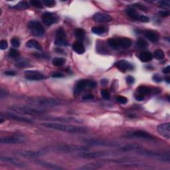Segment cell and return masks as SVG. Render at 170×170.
<instances>
[{
    "label": "cell",
    "mask_w": 170,
    "mask_h": 170,
    "mask_svg": "<svg viewBox=\"0 0 170 170\" xmlns=\"http://www.w3.org/2000/svg\"><path fill=\"white\" fill-rule=\"evenodd\" d=\"M41 126H44L49 129H52L55 130H59L61 132H65L70 134H86L89 132V130L85 127L75 126V125H68L64 124L61 123H55V122H45L41 124Z\"/></svg>",
    "instance_id": "6da1fadb"
},
{
    "label": "cell",
    "mask_w": 170,
    "mask_h": 170,
    "mask_svg": "<svg viewBox=\"0 0 170 170\" xmlns=\"http://www.w3.org/2000/svg\"><path fill=\"white\" fill-rule=\"evenodd\" d=\"M9 110L17 114H22L32 116L41 115V114H45L46 112L43 109H40L32 107H27V106L24 105H12L9 107Z\"/></svg>",
    "instance_id": "7a4b0ae2"
},
{
    "label": "cell",
    "mask_w": 170,
    "mask_h": 170,
    "mask_svg": "<svg viewBox=\"0 0 170 170\" xmlns=\"http://www.w3.org/2000/svg\"><path fill=\"white\" fill-rule=\"evenodd\" d=\"M136 152L141 155H144V156H146V157L152 158L158 161H160V162H169L170 161V156L169 154H162V153L156 152V151L146 150L142 148L139 150L136 151Z\"/></svg>",
    "instance_id": "3957f363"
},
{
    "label": "cell",
    "mask_w": 170,
    "mask_h": 170,
    "mask_svg": "<svg viewBox=\"0 0 170 170\" xmlns=\"http://www.w3.org/2000/svg\"><path fill=\"white\" fill-rule=\"evenodd\" d=\"M29 102L31 104L39 107H55L60 104V102L56 99L44 97L32 98L29 99Z\"/></svg>",
    "instance_id": "277c9868"
},
{
    "label": "cell",
    "mask_w": 170,
    "mask_h": 170,
    "mask_svg": "<svg viewBox=\"0 0 170 170\" xmlns=\"http://www.w3.org/2000/svg\"><path fill=\"white\" fill-rule=\"evenodd\" d=\"M84 143L91 146L107 147V148H119L120 144L116 142L98 138H86L83 140Z\"/></svg>",
    "instance_id": "5b68a950"
},
{
    "label": "cell",
    "mask_w": 170,
    "mask_h": 170,
    "mask_svg": "<svg viewBox=\"0 0 170 170\" xmlns=\"http://www.w3.org/2000/svg\"><path fill=\"white\" fill-rule=\"evenodd\" d=\"M126 139H140L144 140H154L155 137L150 133L142 130H134L126 132L122 136Z\"/></svg>",
    "instance_id": "8992f818"
},
{
    "label": "cell",
    "mask_w": 170,
    "mask_h": 170,
    "mask_svg": "<svg viewBox=\"0 0 170 170\" xmlns=\"http://www.w3.org/2000/svg\"><path fill=\"white\" fill-rule=\"evenodd\" d=\"M107 43L110 47L114 49H117L119 48L126 49L131 46L132 41L129 38L126 37L111 38L108 40Z\"/></svg>",
    "instance_id": "52a82bcc"
},
{
    "label": "cell",
    "mask_w": 170,
    "mask_h": 170,
    "mask_svg": "<svg viewBox=\"0 0 170 170\" xmlns=\"http://www.w3.org/2000/svg\"><path fill=\"white\" fill-rule=\"evenodd\" d=\"M113 152L111 151H81V152L77 153V155L80 158H85V159H95L106 157V156L112 155H113Z\"/></svg>",
    "instance_id": "ba28073f"
},
{
    "label": "cell",
    "mask_w": 170,
    "mask_h": 170,
    "mask_svg": "<svg viewBox=\"0 0 170 170\" xmlns=\"http://www.w3.org/2000/svg\"><path fill=\"white\" fill-rule=\"evenodd\" d=\"M26 140V137L23 135L7 136L1 137L0 143L2 144H19L24 143Z\"/></svg>",
    "instance_id": "9c48e42d"
},
{
    "label": "cell",
    "mask_w": 170,
    "mask_h": 170,
    "mask_svg": "<svg viewBox=\"0 0 170 170\" xmlns=\"http://www.w3.org/2000/svg\"><path fill=\"white\" fill-rule=\"evenodd\" d=\"M45 151L42 150H19L13 151V154L21 156L24 158H37L39 156L44 155Z\"/></svg>",
    "instance_id": "30bf717a"
},
{
    "label": "cell",
    "mask_w": 170,
    "mask_h": 170,
    "mask_svg": "<svg viewBox=\"0 0 170 170\" xmlns=\"http://www.w3.org/2000/svg\"><path fill=\"white\" fill-rule=\"evenodd\" d=\"M29 29L31 33L37 37H42L45 34V29L40 22L31 21L28 24Z\"/></svg>",
    "instance_id": "8fae6325"
},
{
    "label": "cell",
    "mask_w": 170,
    "mask_h": 170,
    "mask_svg": "<svg viewBox=\"0 0 170 170\" xmlns=\"http://www.w3.org/2000/svg\"><path fill=\"white\" fill-rule=\"evenodd\" d=\"M97 86L96 82L93 80H81L77 82L75 87V92L76 93H79L85 89L90 88L94 89Z\"/></svg>",
    "instance_id": "7c38bea8"
},
{
    "label": "cell",
    "mask_w": 170,
    "mask_h": 170,
    "mask_svg": "<svg viewBox=\"0 0 170 170\" xmlns=\"http://www.w3.org/2000/svg\"><path fill=\"white\" fill-rule=\"evenodd\" d=\"M59 151H63V152L71 153V152H81V151H89V150L85 148L84 146H73V145H63L59 146L57 148Z\"/></svg>",
    "instance_id": "4fadbf2b"
},
{
    "label": "cell",
    "mask_w": 170,
    "mask_h": 170,
    "mask_svg": "<svg viewBox=\"0 0 170 170\" xmlns=\"http://www.w3.org/2000/svg\"><path fill=\"white\" fill-rule=\"evenodd\" d=\"M126 14L129 16L131 19L136 20V21H140L141 22L144 23H148L150 21L149 18L143 15H140V13H137L134 9L132 7H128L126 10Z\"/></svg>",
    "instance_id": "5bb4252c"
},
{
    "label": "cell",
    "mask_w": 170,
    "mask_h": 170,
    "mask_svg": "<svg viewBox=\"0 0 170 170\" xmlns=\"http://www.w3.org/2000/svg\"><path fill=\"white\" fill-rule=\"evenodd\" d=\"M42 120L53 122H75V123H82V120L75 117H66V116H53L43 118Z\"/></svg>",
    "instance_id": "9a60e30c"
},
{
    "label": "cell",
    "mask_w": 170,
    "mask_h": 170,
    "mask_svg": "<svg viewBox=\"0 0 170 170\" xmlns=\"http://www.w3.org/2000/svg\"><path fill=\"white\" fill-rule=\"evenodd\" d=\"M54 43L57 46H67L68 45L66 33L63 28H59L57 30Z\"/></svg>",
    "instance_id": "2e32d148"
},
{
    "label": "cell",
    "mask_w": 170,
    "mask_h": 170,
    "mask_svg": "<svg viewBox=\"0 0 170 170\" xmlns=\"http://www.w3.org/2000/svg\"><path fill=\"white\" fill-rule=\"evenodd\" d=\"M25 78L29 81H41L46 78L43 73L37 71H26L25 72Z\"/></svg>",
    "instance_id": "e0dca14e"
},
{
    "label": "cell",
    "mask_w": 170,
    "mask_h": 170,
    "mask_svg": "<svg viewBox=\"0 0 170 170\" xmlns=\"http://www.w3.org/2000/svg\"><path fill=\"white\" fill-rule=\"evenodd\" d=\"M0 161L2 162H5L9 164H11L13 166L19 167V168H24L26 167L27 165L22 161L18 159L12 157H7V156H1L0 158Z\"/></svg>",
    "instance_id": "ac0fdd59"
},
{
    "label": "cell",
    "mask_w": 170,
    "mask_h": 170,
    "mask_svg": "<svg viewBox=\"0 0 170 170\" xmlns=\"http://www.w3.org/2000/svg\"><path fill=\"white\" fill-rule=\"evenodd\" d=\"M157 131L165 138L168 140L170 138V124L169 122L160 124L157 126Z\"/></svg>",
    "instance_id": "d6986e66"
},
{
    "label": "cell",
    "mask_w": 170,
    "mask_h": 170,
    "mask_svg": "<svg viewBox=\"0 0 170 170\" xmlns=\"http://www.w3.org/2000/svg\"><path fill=\"white\" fill-rule=\"evenodd\" d=\"M42 20L46 25L50 26L58 21V17L54 13L45 12L42 15Z\"/></svg>",
    "instance_id": "ffe728a7"
},
{
    "label": "cell",
    "mask_w": 170,
    "mask_h": 170,
    "mask_svg": "<svg viewBox=\"0 0 170 170\" xmlns=\"http://www.w3.org/2000/svg\"><path fill=\"white\" fill-rule=\"evenodd\" d=\"M4 116L8 118H11V119H12V120L17 121V122H24V123H27V124H33V121L28 118L21 116L20 115H17V114H15L14 113H12L10 112L5 113L4 114Z\"/></svg>",
    "instance_id": "44dd1931"
},
{
    "label": "cell",
    "mask_w": 170,
    "mask_h": 170,
    "mask_svg": "<svg viewBox=\"0 0 170 170\" xmlns=\"http://www.w3.org/2000/svg\"><path fill=\"white\" fill-rule=\"evenodd\" d=\"M159 92V90L158 89H154V88H151V87L146 86H140L137 89V94L142 96H144V95L150 94L158 93Z\"/></svg>",
    "instance_id": "7402d4cb"
},
{
    "label": "cell",
    "mask_w": 170,
    "mask_h": 170,
    "mask_svg": "<svg viewBox=\"0 0 170 170\" xmlns=\"http://www.w3.org/2000/svg\"><path fill=\"white\" fill-rule=\"evenodd\" d=\"M93 20L96 22L103 23V22H110L112 20V17L110 15L105 13L98 12L96 13L93 16Z\"/></svg>",
    "instance_id": "603a6c76"
},
{
    "label": "cell",
    "mask_w": 170,
    "mask_h": 170,
    "mask_svg": "<svg viewBox=\"0 0 170 170\" xmlns=\"http://www.w3.org/2000/svg\"><path fill=\"white\" fill-rule=\"evenodd\" d=\"M103 166V164L101 162H91L82 165L79 169L81 170H94L100 169Z\"/></svg>",
    "instance_id": "cb8c5ba5"
},
{
    "label": "cell",
    "mask_w": 170,
    "mask_h": 170,
    "mask_svg": "<svg viewBox=\"0 0 170 170\" xmlns=\"http://www.w3.org/2000/svg\"><path fill=\"white\" fill-rule=\"evenodd\" d=\"M116 67H117L118 69L121 71H126V70H131L134 68L132 64L125 60H120L116 63L115 64Z\"/></svg>",
    "instance_id": "d4e9b609"
},
{
    "label": "cell",
    "mask_w": 170,
    "mask_h": 170,
    "mask_svg": "<svg viewBox=\"0 0 170 170\" xmlns=\"http://www.w3.org/2000/svg\"><path fill=\"white\" fill-rule=\"evenodd\" d=\"M119 148L122 151H136L142 148V147L136 144H130L124 146H120Z\"/></svg>",
    "instance_id": "484cf974"
},
{
    "label": "cell",
    "mask_w": 170,
    "mask_h": 170,
    "mask_svg": "<svg viewBox=\"0 0 170 170\" xmlns=\"http://www.w3.org/2000/svg\"><path fill=\"white\" fill-rule=\"evenodd\" d=\"M146 37L153 43H156L159 40V34L152 30H147L144 32Z\"/></svg>",
    "instance_id": "4316f807"
},
{
    "label": "cell",
    "mask_w": 170,
    "mask_h": 170,
    "mask_svg": "<svg viewBox=\"0 0 170 170\" xmlns=\"http://www.w3.org/2000/svg\"><path fill=\"white\" fill-rule=\"evenodd\" d=\"M72 50L78 54H83L85 51V48L84 45L81 41H76L72 45Z\"/></svg>",
    "instance_id": "83f0119b"
},
{
    "label": "cell",
    "mask_w": 170,
    "mask_h": 170,
    "mask_svg": "<svg viewBox=\"0 0 170 170\" xmlns=\"http://www.w3.org/2000/svg\"><path fill=\"white\" fill-rule=\"evenodd\" d=\"M26 46L27 47H28L29 49H35L39 50H42V47H41V45L35 39L29 40L26 43Z\"/></svg>",
    "instance_id": "f1b7e54d"
},
{
    "label": "cell",
    "mask_w": 170,
    "mask_h": 170,
    "mask_svg": "<svg viewBox=\"0 0 170 170\" xmlns=\"http://www.w3.org/2000/svg\"><path fill=\"white\" fill-rule=\"evenodd\" d=\"M139 58H140L141 61L144 62V63H147V62H149V61L152 60L153 55L150 52L144 51V52L141 53V54L139 56Z\"/></svg>",
    "instance_id": "f546056e"
},
{
    "label": "cell",
    "mask_w": 170,
    "mask_h": 170,
    "mask_svg": "<svg viewBox=\"0 0 170 170\" xmlns=\"http://www.w3.org/2000/svg\"><path fill=\"white\" fill-rule=\"evenodd\" d=\"M92 32L93 33L98 35H102L107 33V29L104 27L98 26V27H93L92 28Z\"/></svg>",
    "instance_id": "4dcf8cb0"
},
{
    "label": "cell",
    "mask_w": 170,
    "mask_h": 170,
    "mask_svg": "<svg viewBox=\"0 0 170 170\" xmlns=\"http://www.w3.org/2000/svg\"><path fill=\"white\" fill-rule=\"evenodd\" d=\"M39 163L41 166H43L46 168L48 169H62L63 168L59 166V165H54L53 163L47 162H39Z\"/></svg>",
    "instance_id": "1f68e13d"
},
{
    "label": "cell",
    "mask_w": 170,
    "mask_h": 170,
    "mask_svg": "<svg viewBox=\"0 0 170 170\" xmlns=\"http://www.w3.org/2000/svg\"><path fill=\"white\" fill-rule=\"evenodd\" d=\"M29 66H30V63H29V61L26 60V59H24L18 60L17 62L15 63V67L19 68L28 67Z\"/></svg>",
    "instance_id": "d6a6232c"
},
{
    "label": "cell",
    "mask_w": 170,
    "mask_h": 170,
    "mask_svg": "<svg viewBox=\"0 0 170 170\" xmlns=\"http://www.w3.org/2000/svg\"><path fill=\"white\" fill-rule=\"evenodd\" d=\"M66 62V59L63 57H55L53 59L52 64L55 67H61Z\"/></svg>",
    "instance_id": "836d02e7"
},
{
    "label": "cell",
    "mask_w": 170,
    "mask_h": 170,
    "mask_svg": "<svg viewBox=\"0 0 170 170\" xmlns=\"http://www.w3.org/2000/svg\"><path fill=\"white\" fill-rule=\"evenodd\" d=\"M75 35L76 36V37L78 39H79L80 41L83 40L85 39V31L81 28L76 29L75 31Z\"/></svg>",
    "instance_id": "e575fe53"
},
{
    "label": "cell",
    "mask_w": 170,
    "mask_h": 170,
    "mask_svg": "<svg viewBox=\"0 0 170 170\" xmlns=\"http://www.w3.org/2000/svg\"><path fill=\"white\" fill-rule=\"evenodd\" d=\"M11 7L14 9H17V10H25V9L29 7V5L27 2H20L17 4H16L15 6H13Z\"/></svg>",
    "instance_id": "d590c367"
},
{
    "label": "cell",
    "mask_w": 170,
    "mask_h": 170,
    "mask_svg": "<svg viewBox=\"0 0 170 170\" xmlns=\"http://www.w3.org/2000/svg\"><path fill=\"white\" fill-rule=\"evenodd\" d=\"M154 56L156 59H158V60H162L165 57V54L162 50L157 49L154 51Z\"/></svg>",
    "instance_id": "8d00e7d4"
},
{
    "label": "cell",
    "mask_w": 170,
    "mask_h": 170,
    "mask_svg": "<svg viewBox=\"0 0 170 170\" xmlns=\"http://www.w3.org/2000/svg\"><path fill=\"white\" fill-rule=\"evenodd\" d=\"M136 45H137V47H138L140 49H145L148 46V43H147L145 40L142 39H140L137 40Z\"/></svg>",
    "instance_id": "74e56055"
},
{
    "label": "cell",
    "mask_w": 170,
    "mask_h": 170,
    "mask_svg": "<svg viewBox=\"0 0 170 170\" xmlns=\"http://www.w3.org/2000/svg\"><path fill=\"white\" fill-rule=\"evenodd\" d=\"M30 4L36 8H39V9H41L43 8V3L41 2V1H39V0H31L30 1Z\"/></svg>",
    "instance_id": "f35d334b"
},
{
    "label": "cell",
    "mask_w": 170,
    "mask_h": 170,
    "mask_svg": "<svg viewBox=\"0 0 170 170\" xmlns=\"http://www.w3.org/2000/svg\"><path fill=\"white\" fill-rule=\"evenodd\" d=\"M43 3L49 7H53L56 5V2L54 0H43Z\"/></svg>",
    "instance_id": "ab89813d"
},
{
    "label": "cell",
    "mask_w": 170,
    "mask_h": 170,
    "mask_svg": "<svg viewBox=\"0 0 170 170\" xmlns=\"http://www.w3.org/2000/svg\"><path fill=\"white\" fill-rule=\"evenodd\" d=\"M10 57L12 58H17L20 56V52L18 51L17 49H12L10 50V53H9Z\"/></svg>",
    "instance_id": "60d3db41"
},
{
    "label": "cell",
    "mask_w": 170,
    "mask_h": 170,
    "mask_svg": "<svg viewBox=\"0 0 170 170\" xmlns=\"http://www.w3.org/2000/svg\"><path fill=\"white\" fill-rule=\"evenodd\" d=\"M11 43L12 45V46L13 47H15V48H17V47H20V40L18 39L16 37H13V39H11Z\"/></svg>",
    "instance_id": "b9f144b4"
},
{
    "label": "cell",
    "mask_w": 170,
    "mask_h": 170,
    "mask_svg": "<svg viewBox=\"0 0 170 170\" xmlns=\"http://www.w3.org/2000/svg\"><path fill=\"white\" fill-rule=\"evenodd\" d=\"M132 6L136 7V8H137L138 10H140L142 11H148V8H147L145 6L142 5V4H141V3H134V4H133Z\"/></svg>",
    "instance_id": "7bdbcfd3"
},
{
    "label": "cell",
    "mask_w": 170,
    "mask_h": 170,
    "mask_svg": "<svg viewBox=\"0 0 170 170\" xmlns=\"http://www.w3.org/2000/svg\"><path fill=\"white\" fill-rule=\"evenodd\" d=\"M158 3L159 4V7L163 8H168L170 6V2L169 1H164V0H163V1H159Z\"/></svg>",
    "instance_id": "ee69618b"
},
{
    "label": "cell",
    "mask_w": 170,
    "mask_h": 170,
    "mask_svg": "<svg viewBox=\"0 0 170 170\" xmlns=\"http://www.w3.org/2000/svg\"><path fill=\"white\" fill-rule=\"evenodd\" d=\"M101 95L103 97V98L106 100H109L110 98V93L107 90H102L101 91Z\"/></svg>",
    "instance_id": "f6af8a7d"
},
{
    "label": "cell",
    "mask_w": 170,
    "mask_h": 170,
    "mask_svg": "<svg viewBox=\"0 0 170 170\" xmlns=\"http://www.w3.org/2000/svg\"><path fill=\"white\" fill-rule=\"evenodd\" d=\"M117 100L120 104H126L128 102V98H126L125 96H118Z\"/></svg>",
    "instance_id": "bcb514c9"
},
{
    "label": "cell",
    "mask_w": 170,
    "mask_h": 170,
    "mask_svg": "<svg viewBox=\"0 0 170 170\" xmlns=\"http://www.w3.org/2000/svg\"><path fill=\"white\" fill-rule=\"evenodd\" d=\"M8 47V43L6 40H2L0 42V49L2 50H5Z\"/></svg>",
    "instance_id": "7dc6e473"
},
{
    "label": "cell",
    "mask_w": 170,
    "mask_h": 170,
    "mask_svg": "<svg viewBox=\"0 0 170 170\" xmlns=\"http://www.w3.org/2000/svg\"><path fill=\"white\" fill-rule=\"evenodd\" d=\"M126 82H128V84L129 85H132L134 82V78L131 76H128L126 78Z\"/></svg>",
    "instance_id": "c3c4849f"
},
{
    "label": "cell",
    "mask_w": 170,
    "mask_h": 170,
    "mask_svg": "<svg viewBox=\"0 0 170 170\" xmlns=\"http://www.w3.org/2000/svg\"><path fill=\"white\" fill-rule=\"evenodd\" d=\"M83 100H93L94 98V96L92 94H87L83 96Z\"/></svg>",
    "instance_id": "681fc988"
},
{
    "label": "cell",
    "mask_w": 170,
    "mask_h": 170,
    "mask_svg": "<svg viewBox=\"0 0 170 170\" xmlns=\"http://www.w3.org/2000/svg\"><path fill=\"white\" fill-rule=\"evenodd\" d=\"M159 15L163 17H168L170 14V13L169 11H159Z\"/></svg>",
    "instance_id": "f907efd6"
},
{
    "label": "cell",
    "mask_w": 170,
    "mask_h": 170,
    "mask_svg": "<svg viewBox=\"0 0 170 170\" xmlns=\"http://www.w3.org/2000/svg\"><path fill=\"white\" fill-rule=\"evenodd\" d=\"M51 76L53 78H62L64 76V75L61 72H54L51 75Z\"/></svg>",
    "instance_id": "816d5d0a"
},
{
    "label": "cell",
    "mask_w": 170,
    "mask_h": 170,
    "mask_svg": "<svg viewBox=\"0 0 170 170\" xmlns=\"http://www.w3.org/2000/svg\"><path fill=\"white\" fill-rule=\"evenodd\" d=\"M4 74L7 76H15L16 75V72L12 71H7L4 72Z\"/></svg>",
    "instance_id": "f5cc1de1"
},
{
    "label": "cell",
    "mask_w": 170,
    "mask_h": 170,
    "mask_svg": "<svg viewBox=\"0 0 170 170\" xmlns=\"http://www.w3.org/2000/svg\"><path fill=\"white\" fill-rule=\"evenodd\" d=\"M153 79H154V80L155 81V82H161V81H162V77H161L159 75H158V74H155V75H154V76H153Z\"/></svg>",
    "instance_id": "db71d44e"
},
{
    "label": "cell",
    "mask_w": 170,
    "mask_h": 170,
    "mask_svg": "<svg viewBox=\"0 0 170 170\" xmlns=\"http://www.w3.org/2000/svg\"><path fill=\"white\" fill-rule=\"evenodd\" d=\"M7 94V91H6L5 90L1 89V92H0V97H1V98H2L3 97H4V96H6Z\"/></svg>",
    "instance_id": "11a10c76"
},
{
    "label": "cell",
    "mask_w": 170,
    "mask_h": 170,
    "mask_svg": "<svg viewBox=\"0 0 170 170\" xmlns=\"http://www.w3.org/2000/svg\"><path fill=\"white\" fill-rule=\"evenodd\" d=\"M163 72L165 73V74H169L170 72V67L168 66L165 68H164L163 69Z\"/></svg>",
    "instance_id": "9f6ffc18"
},
{
    "label": "cell",
    "mask_w": 170,
    "mask_h": 170,
    "mask_svg": "<svg viewBox=\"0 0 170 170\" xmlns=\"http://www.w3.org/2000/svg\"><path fill=\"white\" fill-rule=\"evenodd\" d=\"M136 99L137 100H138V101H142V100H144V96H142V95H140V94H137L136 95Z\"/></svg>",
    "instance_id": "6f0895ef"
},
{
    "label": "cell",
    "mask_w": 170,
    "mask_h": 170,
    "mask_svg": "<svg viewBox=\"0 0 170 170\" xmlns=\"http://www.w3.org/2000/svg\"><path fill=\"white\" fill-rule=\"evenodd\" d=\"M169 78L168 77V78H166V79H165V81H167V82H168V83H169Z\"/></svg>",
    "instance_id": "680465c9"
}]
</instances>
